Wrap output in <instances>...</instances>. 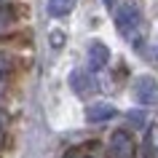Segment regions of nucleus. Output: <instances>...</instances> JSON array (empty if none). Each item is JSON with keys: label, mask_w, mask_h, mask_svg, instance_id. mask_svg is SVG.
<instances>
[{"label": "nucleus", "mask_w": 158, "mask_h": 158, "mask_svg": "<svg viewBox=\"0 0 158 158\" xmlns=\"http://www.w3.org/2000/svg\"><path fill=\"white\" fill-rule=\"evenodd\" d=\"M134 99L139 105H145V107L158 102V83H156L153 75H139L134 81Z\"/></svg>", "instance_id": "1"}, {"label": "nucleus", "mask_w": 158, "mask_h": 158, "mask_svg": "<svg viewBox=\"0 0 158 158\" xmlns=\"http://www.w3.org/2000/svg\"><path fill=\"white\" fill-rule=\"evenodd\" d=\"M118 110L110 107V105H89L86 110V118L91 121V123H99V121H107V118H115Z\"/></svg>", "instance_id": "5"}, {"label": "nucleus", "mask_w": 158, "mask_h": 158, "mask_svg": "<svg viewBox=\"0 0 158 158\" xmlns=\"http://www.w3.org/2000/svg\"><path fill=\"white\" fill-rule=\"evenodd\" d=\"M62 38H64L62 32H51V43H54V46H62Z\"/></svg>", "instance_id": "7"}, {"label": "nucleus", "mask_w": 158, "mask_h": 158, "mask_svg": "<svg viewBox=\"0 0 158 158\" xmlns=\"http://www.w3.org/2000/svg\"><path fill=\"white\" fill-rule=\"evenodd\" d=\"M0 131H3V121H0Z\"/></svg>", "instance_id": "8"}, {"label": "nucleus", "mask_w": 158, "mask_h": 158, "mask_svg": "<svg viewBox=\"0 0 158 158\" xmlns=\"http://www.w3.org/2000/svg\"><path fill=\"white\" fill-rule=\"evenodd\" d=\"M75 8V0H48V14L51 16H64Z\"/></svg>", "instance_id": "6"}, {"label": "nucleus", "mask_w": 158, "mask_h": 158, "mask_svg": "<svg viewBox=\"0 0 158 158\" xmlns=\"http://www.w3.org/2000/svg\"><path fill=\"white\" fill-rule=\"evenodd\" d=\"M107 62H110V48L105 43L94 40L91 46H89V67H91V70H102Z\"/></svg>", "instance_id": "3"}, {"label": "nucleus", "mask_w": 158, "mask_h": 158, "mask_svg": "<svg viewBox=\"0 0 158 158\" xmlns=\"http://www.w3.org/2000/svg\"><path fill=\"white\" fill-rule=\"evenodd\" d=\"M70 83H73V91L81 94V97H86V94H91L94 89H97V86H94V81H91L86 73H81V70L70 75Z\"/></svg>", "instance_id": "4"}, {"label": "nucleus", "mask_w": 158, "mask_h": 158, "mask_svg": "<svg viewBox=\"0 0 158 158\" xmlns=\"http://www.w3.org/2000/svg\"><path fill=\"white\" fill-rule=\"evenodd\" d=\"M110 153H113V158H131V153H134L131 137L126 131H115L113 139H110Z\"/></svg>", "instance_id": "2"}]
</instances>
